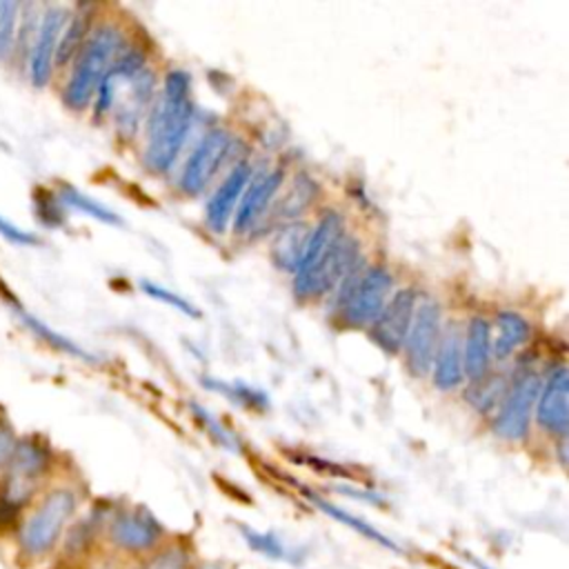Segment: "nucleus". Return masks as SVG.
<instances>
[{
    "label": "nucleus",
    "mask_w": 569,
    "mask_h": 569,
    "mask_svg": "<svg viewBox=\"0 0 569 569\" xmlns=\"http://www.w3.org/2000/svg\"><path fill=\"white\" fill-rule=\"evenodd\" d=\"M393 276L385 267L360 262L336 289V311L347 327H369L389 300Z\"/></svg>",
    "instance_id": "obj_3"
},
{
    "label": "nucleus",
    "mask_w": 569,
    "mask_h": 569,
    "mask_svg": "<svg viewBox=\"0 0 569 569\" xmlns=\"http://www.w3.org/2000/svg\"><path fill=\"white\" fill-rule=\"evenodd\" d=\"M196 107L191 100V78L184 69H171L158 87V96L147 116V142L142 162L153 173H167L191 133Z\"/></svg>",
    "instance_id": "obj_1"
},
{
    "label": "nucleus",
    "mask_w": 569,
    "mask_h": 569,
    "mask_svg": "<svg viewBox=\"0 0 569 569\" xmlns=\"http://www.w3.org/2000/svg\"><path fill=\"white\" fill-rule=\"evenodd\" d=\"M431 378L440 391H453L465 380L462 329H460L458 320H449L447 325H442L438 349H436L433 365H431Z\"/></svg>",
    "instance_id": "obj_16"
},
{
    "label": "nucleus",
    "mask_w": 569,
    "mask_h": 569,
    "mask_svg": "<svg viewBox=\"0 0 569 569\" xmlns=\"http://www.w3.org/2000/svg\"><path fill=\"white\" fill-rule=\"evenodd\" d=\"M76 509H78V496L73 489L69 487L51 489L20 525L18 545L22 553L29 558H40L49 553L60 542Z\"/></svg>",
    "instance_id": "obj_4"
},
{
    "label": "nucleus",
    "mask_w": 569,
    "mask_h": 569,
    "mask_svg": "<svg viewBox=\"0 0 569 569\" xmlns=\"http://www.w3.org/2000/svg\"><path fill=\"white\" fill-rule=\"evenodd\" d=\"M140 289H142L149 298H153V300H158V302H164V305L178 309L180 313H184V316H189V318H200V311H198L187 298L178 296L176 291L167 289L164 284H158V282H153V280H140Z\"/></svg>",
    "instance_id": "obj_32"
},
{
    "label": "nucleus",
    "mask_w": 569,
    "mask_h": 569,
    "mask_svg": "<svg viewBox=\"0 0 569 569\" xmlns=\"http://www.w3.org/2000/svg\"><path fill=\"white\" fill-rule=\"evenodd\" d=\"M418 305V293L409 287L398 289L389 296L382 311L376 316V320L369 325V338L387 353L398 356L402 351L405 338L409 333L413 313Z\"/></svg>",
    "instance_id": "obj_11"
},
{
    "label": "nucleus",
    "mask_w": 569,
    "mask_h": 569,
    "mask_svg": "<svg viewBox=\"0 0 569 569\" xmlns=\"http://www.w3.org/2000/svg\"><path fill=\"white\" fill-rule=\"evenodd\" d=\"M16 445H18V440L13 436V429L0 420V471L7 469V465L16 451Z\"/></svg>",
    "instance_id": "obj_34"
},
{
    "label": "nucleus",
    "mask_w": 569,
    "mask_h": 569,
    "mask_svg": "<svg viewBox=\"0 0 569 569\" xmlns=\"http://www.w3.org/2000/svg\"><path fill=\"white\" fill-rule=\"evenodd\" d=\"M309 498H311V502H313L320 511H325L329 518H333V520L347 525L349 529H353V531L360 533L362 538H367V540H371V542H376V545H380V547H385V549H389V551H393V553H402V549H400L389 536H385L382 531H378V529H376L373 525H369L367 520L353 516L351 511H347V509H342V507H338V505H333V502H329V500H325V498H320V496H316V493H309Z\"/></svg>",
    "instance_id": "obj_21"
},
{
    "label": "nucleus",
    "mask_w": 569,
    "mask_h": 569,
    "mask_svg": "<svg viewBox=\"0 0 569 569\" xmlns=\"http://www.w3.org/2000/svg\"><path fill=\"white\" fill-rule=\"evenodd\" d=\"M442 325V307L438 300L425 298L416 305V313L402 345L405 367L413 378H425L431 373Z\"/></svg>",
    "instance_id": "obj_9"
},
{
    "label": "nucleus",
    "mask_w": 569,
    "mask_h": 569,
    "mask_svg": "<svg viewBox=\"0 0 569 569\" xmlns=\"http://www.w3.org/2000/svg\"><path fill=\"white\" fill-rule=\"evenodd\" d=\"M18 2H0V62L13 53L18 33Z\"/></svg>",
    "instance_id": "obj_31"
},
{
    "label": "nucleus",
    "mask_w": 569,
    "mask_h": 569,
    "mask_svg": "<svg viewBox=\"0 0 569 569\" xmlns=\"http://www.w3.org/2000/svg\"><path fill=\"white\" fill-rule=\"evenodd\" d=\"M189 409H191V416L196 418V422L200 425V429L216 442V445H220V447H224L227 451H233V453H238L242 447V442H240V438L227 427V425H222L220 422V418L218 416H213L209 409H204L202 405H198V402H189Z\"/></svg>",
    "instance_id": "obj_27"
},
{
    "label": "nucleus",
    "mask_w": 569,
    "mask_h": 569,
    "mask_svg": "<svg viewBox=\"0 0 569 569\" xmlns=\"http://www.w3.org/2000/svg\"><path fill=\"white\" fill-rule=\"evenodd\" d=\"M127 47L124 31L118 24L102 22L93 27L76 56L73 69L62 89V102L73 111L87 109L109 67Z\"/></svg>",
    "instance_id": "obj_2"
},
{
    "label": "nucleus",
    "mask_w": 569,
    "mask_h": 569,
    "mask_svg": "<svg viewBox=\"0 0 569 569\" xmlns=\"http://www.w3.org/2000/svg\"><path fill=\"white\" fill-rule=\"evenodd\" d=\"M0 291H2L4 300H7V305L13 307L16 316L20 318V322H22L36 338H40L42 342H47L49 347H53V349L60 351V353H67V356H73V358H80V360H87V362H96V358H93L89 351H84L80 345H76L71 338H67V336L53 331V329H51L49 325H44L40 318H36L33 313H29V311L20 305V300H18L16 296H11V291L4 287L2 280H0Z\"/></svg>",
    "instance_id": "obj_18"
},
{
    "label": "nucleus",
    "mask_w": 569,
    "mask_h": 569,
    "mask_svg": "<svg viewBox=\"0 0 569 569\" xmlns=\"http://www.w3.org/2000/svg\"><path fill=\"white\" fill-rule=\"evenodd\" d=\"M253 176L251 164L247 160H238V164L224 176V180L209 196L204 207V222L213 233H224L233 220L242 191Z\"/></svg>",
    "instance_id": "obj_15"
},
{
    "label": "nucleus",
    "mask_w": 569,
    "mask_h": 569,
    "mask_svg": "<svg viewBox=\"0 0 569 569\" xmlns=\"http://www.w3.org/2000/svg\"><path fill=\"white\" fill-rule=\"evenodd\" d=\"M58 198H60V202H62L64 207L76 209V211H80V213H84V216H91V218H96V220H100V222H104V224H122V220H120L118 213H113L109 207H104L102 202L93 200L91 196L82 193L80 189H76V187H71V184H62L60 191H58Z\"/></svg>",
    "instance_id": "obj_26"
},
{
    "label": "nucleus",
    "mask_w": 569,
    "mask_h": 569,
    "mask_svg": "<svg viewBox=\"0 0 569 569\" xmlns=\"http://www.w3.org/2000/svg\"><path fill=\"white\" fill-rule=\"evenodd\" d=\"M196 569H224V567L218 565V562H204V565H200V567H196Z\"/></svg>",
    "instance_id": "obj_36"
},
{
    "label": "nucleus",
    "mask_w": 569,
    "mask_h": 569,
    "mask_svg": "<svg viewBox=\"0 0 569 569\" xmlns=\"http://www.w3.org/2000/svg\"><path fill=\"white\" fill-rule=\"evenodd\" d=\"M89 31H91V27H89V13L87 11H78L71 18H67V22L62 27V33H60V40H58L53 64H67L69 60H73L78 56V51L82 49Z\"/></svg>",
    "instance_id": "obj_25"
},
{
    "label": "nucleus",
    "mask_w": 569,
    "mask_h": 569,
    "mask_svg": "<svg viewBox=\"0 0 569 569\" xmlns=\"http://www.w3.org/2000/svg\"><path fill=\"white\" fill-rule=\"evenodd\" d=\"M0 236H2L4 240L13 242V244H20V247H36V244H40V238H38L36 233L20 229L18 224L9 222V220L2 218V216H0Z\"/></svg>",
    "instance_id": "obj_33"
},
{
    "label": "nucleus",
    "mask_w": 569,
    "mask_h": 569,
    "mask_svg": "<svg viewBox=\"0 0 569 569\" xmlns=\"http://www.w3.org/2000/svg\"><path fill=\"white\" fill-rule=\"evenodd\" d=\"M567 391H569L567 367L556 365L542 380L538 398H536V407H533L538 427L542 431H547L551 436H560V438L567 436V427H569Z\"/></svg>",
    "instance_id": "obj_13"
},
{
    "label": "nucleus",
    "mask_w": 569,
    "mask_h": 569,
    "mask_svg": "<svg viewBox=\"0 0 569 569\" xmlns=\"http://www.w3.org/2000/svg\"><path fill=\"white\" fill-rule=\"evenodd\" d=\"M136 569H193L191 551L184 545H160Z\"/></svg>",
    "instance_id": "obj_29"
},
{
    "label": "nucleus",
    "mask_w": 569,
    "mask_h": 569,
    "mask_svg": "<svg viewBox=\"0 0 569 569\" xmlns=\"http://www.w3.org/2000/svg\"><path fill=\"white\" fill-rule=\"evenodd\" d=\"M469 562L476 567V569H491L489 565H485L480 558H476V556H469Z\"/></svg>",
    "instance_id": "obj_35"
},
{
    "label": "nucleus",
    "mask_w": 569,
    "mask_h": 569,
    "mask_svg": "<svg viewBox=\"0 0 569 569\" xmlns=\"http://www.w3.org/2000/svg\"><path fill=\"white\" fill-rule=\"evenodd\" d=\"M238 531L244 538V542L253 551L262 553L264 558H269V560H293L291 549L276 533H271V531H256V529H251L247 525H238Z\"/></svg>",
    "instance_id": "obj_28"
},
{
    "label": "nucleus",
    "mask_w": 569,
    "mask_h": 569,
    "mask_svg": "<svg viewBox=\"0 0 569 569\" xmlns=\"http://www.w3.org/2000/svg\"><path fill=\"white\" fill-rule=\"evenodd\" d=\"M362 262L360 242L351 233H340L331 247L302 273L293 276V293L300 300H313L329 291H336L338 284Z\"/></svg>",
    "instance_id": "obj_5"
},
{
    "label": "nucleus",
    "mask_w": 569,
    "mask_h": 569,
    "mask_svg": "<svg viewBox=\"0 0 569 569\" xmlns=\"http://www.w3.org/2000/svg\"><path fill=\"white\" fill-rule=\"evenodd\" d=\"M236 144L238 140L227 129H209L182 162L178 173V191L189 198L200 196L222 171Z\"/></svg>",
    "instance_id": "obj_7"
},
{
    "label": "nucleus",
    "mask_w": 569,
    "mask_h": 569,
    "mask_svg": "<svg viewBox=\"0 0 569 569\" xmlns=\"http://www.w3.org/2000/svg\"><path fill=\"white\" fill-rule=\"evenodd\" d=\"M282 180H284V171L280 167L264 169L249 178V182L242 191V198L238 202V209L233 213V220H231V227L236 233L249 231L262 218V213L276 198L278 189L282 187Z\"/></svg>",
    "instance_id": "obj_14"
},
{
    "label": "nucleus",
    "mask_w": 569,
    "mask_h": 569,
    "mask_svg": "<svg viewBox=\"0 0 569 569\" xmlns=\"http://www.w3.org/2000/svg\"><path fill=\"white\" fill-rule=\"evenodd\" d=\"M542 378L533 365H520L513 380L507 387V393L493 416V433L509 442H520L529 436L536 398L540 391Z\"/></svg>",
    "instance_id": "obj_6"
},
{
    "label": "nucleus",
    "mask_w": 569,
    "mask_h": 569,
    "mask_svg": "<svg viewBox=\"0 0 569 569\" xmlns=\"http://www.w3.org/2000/svg\"><path fill=\"white\" fill-rule=\"evenodd\" d=\"M51 453L47 445L40 440H22L16 445V451L7 465V480L0 493V502L7 505L11 511H20V507L31 498L36 491L42 473L47 471Z\"/></svg>",
    "instance_id": "obj_8"
},
{
    "label": "nucleus",
    "mask_w": 569,
    "mask_h": 569,
    "mask_svg": "<svg viewBox=\"0 0 569 569\" xmlns=\"http://www.w3.org/2000/svg\"><path fill=\"white\" fill-rule=\"evenodd\" d=\"M202 385L209 387L211 391L224 396L227 400L251 409V411H267L269 409V396L262 389L249 387L244 382H227V380H218V378H202Z\"/></svg>",
    "instance_id": "obj_24"
},
{
    "label": "nucleus",
    "mask_w": 569,
    "mask_h": 569,
    "mask_svg": "<svg viewBox=\"0 0 569 569\" xmlns=\"http://www.w3.org/2000/svg\"><path fill=\"white\" fill-rule=\"evenodd\" d=\"M307 227L300 222H287L273 238L271 242V262L280 269V271H289L296 273L298 262L302 258V249L307 242Z\"/></svg>",
    "instance_id": "obj_20"
},
{
    "label": "nucleus",
    "mask_w": 569,
    "mask_h": 569,
    "mask_svg": "<svg viewBox=\"0 0 569 569\" xmlns=\"http://www.w3.org/2000/svg\"><path fill=\"white\" fill-rule=\"evenodd\" d=\"M64 22H67V11L58 4L47 7L40 13V22L29 51V78H31V84L38 89H42L51 80L53 58H56V49H58V40Z\"/></svg>",
    "instance_id": "obj_12"
},
{
    "label": "nucleus",
    "mask_w": 569,
    "mask_h": 569,
    "mask_svg": "<svg viewBox=\"0 0 569 569\" xmlns=\"http://www.w3.org/2000/svg\"><path fill=\"white\" fill-rule=\"evenodd\" d=\"M507 378L502 373H485L478 380H471V385L465 389V400L469 407L478 413H491L500 407L505 393H507Z\"/></svg>",
    "instance_id": "obj_22"
},
{
    "label": "nucleus",
    "mask_w": 569,
    "mask_h": 569,
    "mask_svg": "<svg viewBox=\"0 0 569 569\" xmlns=\"http://www.w3.org/2000/svg\"><path fill=\"white\" fill-rule=\"evenodd\" d=\"M109 542L124 553H151L162 545L164 527L144 507H122L107 522Z\"/></svg>",
    "instance_id": "obj_10"
},
{
    "label": "nucleus",
    "mask_w": 569,
    "mask_h": 569,
    "mask_svg": "<svg viewBox=\"0 0 569 569\" xmlns=\"http://www.w3.org/2000/svg\"><path fill=\"white\" fill-rule=\"evenodd\" d=\"M491 325L482 316H473L462 333V371L469 380L489 373L491 365Z\"/></svg>",
    "instance_id": "obj_17"
},
{
    "label": "nucleus",
    "mask_w": 569,
    "mask_h": 569,
    "mask_svg": "<svg viewBox=\"0 0 569 569\" xmlns=\"http://www.w3.org/2000/svg\"><path fill=\"white\" fill-rule=\"evenodd\" d=\"M33 211H36L38 222L44 224L47 229H58L67 220L64 204L60 202L58 193H53V191H49L44 187H38L33 191Z\"/></svg>",
    "instance_id": "obj_30"
},
{
    "label": "nucleus",
    "mask_w": 569,
    "mask_h": 569,
    "mask_svg": "<svg viewBox=\"0 0 569 569\" xmlns=\"http://www.w3.org/2000/svg\"><path fill=\"white\" fill-rule=\"evenodd\" d=\"M531 336V325L525 316L511 309H502L496 313V333H491V356L498 360H507L513 351H518Z\"/></svg>",
    "instance_id": "obj_19"
},
{
    "label": "nucleus",
    "mask_w": 569,
    "mask_h": 569,
    "mask_svg": "<svg viewBox=\"0 0 569 569\" xmlns=\"http://www.w3.org/2000/svg\"><path fill=\"white\" fill-rule=\"evenodd\" d=\"M318 191H320V187L316 184V180L311 176H307V173H300L291 182V187L284 193V198L276 204V209H273L276 216L280 220H293L296 216L305 213L311 207V202L316 200Z\"/></svg>",
    "instance_id": "obj_23"
}]
</instances>
